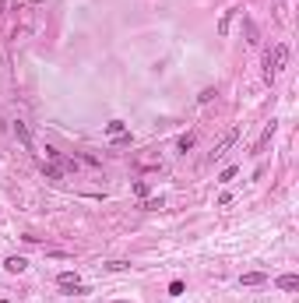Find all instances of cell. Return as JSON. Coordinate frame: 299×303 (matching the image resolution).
<instances>
[{"mask_svg": "<svg viewBox=\"0 0 299 303\" xmlns=\"http://www.w3.org/2000/svg\"><path fill=\"white\" fill-rule=\"evenodd\" d=\"M275 285L285 289V293H292V289H299V275H281V279H275Z\"/></svg>", "mask_w": 299, "mask_h": 303, "instance_id": "cell-5", "label": "cell"}, {"mask_svg": "<svg viewBox=\"0 0 299 303\" xmlns=\"http://www.w3.org/2000/svg\"><path fill=\"white\" fill-rule=\"evenodd\" d=\"M42 173H46L50 180H60V176H64V170H60V166H53V162H46V159H42Z\"/></svg>", "mask_w": 299, "mask_h": 303, "instance_id": "cell-9", "label": "cell"}, {"mask_svg": "<svg viewBox=\"0 0 299 303\" xmlns=\"http://www.w3.org/2000/svg\"><path fill=\"white\" fill-rule=\"evenodd\" d=\"M229 21H232V11L222 14V21H218V36H226V32H229Z\"/></svg>", "mask_w": 299, "mask_h": 303, "instance_id": "cell-13", "label": "cell"}, {"mask_svg": "<svg viewBox=\"0 0 299 303\" xmlns=\"http://www.w3.org/2000/svg\"><path fill=\"white\" fill-rule=\"evenodd\" d=\"M0 303H4V300H0Z\"/></svg>", "mask_w": 299, "mask_h": 303, "instance_id": "cell-19", "label": "cell"}, {"mask_svg": "<svg viewBox=\"0 0 299 303\" xmlns=\"http://www.w3.org/2000/svg\"><path fill=\"white\" fill-rule=\"evenodd\" d=\"M141 208H144V211H158V208H162V198H144Z\"/></svg>", "mask_w": 299, "mask_h": 303, "instance_id": "cell-12", "label": "cell"}, {"mask_svg": "<svg viewBox=\"0 0 299 303\" xmlns=\"http://www.w3.org/2000/svg\"><path fill=\"white\" fill-rule=\"evenodd\" d=\"M285 60H289V46H285V42H275L271 53H267V81L275 78V71L285 67Z\"/></svg>", "mask_w": 299, "mask_h": 303, "instance_id": "cell-1", "label": "cell"}, {"mask_svg": "<svg viewBox=\"0 0 299 303\" xmlns=\"http://www.w3.org/2000/svg\"><path fill=\"white\" fill-rule=\"evenodd\" d=\"M239 282H243V285H261V282H267V275H264V271H246Z\"/></svg>", "mask_w": 299, "mask_h": 303, "instance_id": "cell-8", "label": "cell"}, {"mask_svg": "<svg viewBox=\"0 0 299 303\" xmlns=\"http://www.w3.org/2000/svg\"><path fill=\"white\" fill-rule=\"evenodd\" d=\"M32 4H42V0H32Z\"/></svg>", "mask_w": 299, "mask_h": 303, "instance_id": "cell-18", "label": "cell"}, {"mask_svg": "<svg viewBox=\"0 0 299 303\" xmlns=\"http://www.w3.org/2000/svg\"><path fill=\"white\" fill-rule=\"evenodd\" d=\"M176 148H179V152H183V155H187V152L193 148V134H183V138L176 141Z\"/></svg>", "mask_w": 299, "mask_h": 303, "instance_id": "cell-11", "label": "cell"}, {"mask_svg": "<svg viewBox=\"0 0 299 303\" xmlns=\"http://www.w3.org/2000/svg\"><path fill=\"white\" fill-rule=\"evenodd\" d=\"M106 268H109V271H123V268H130V265H127V261H109Z\"/></svg>", "mask_w": 299, "mask_h": 303, "instance_id": "cell-16", "label": "cell"}, {"mask_svg": "<svg viewBox=\"0 0 299 303\" xmlns=\"http://www.w3.org/2000/svg\"><path fill=\"white\" fill-rule=\"evenodd\" d=\"M197 99H201V102H211V99H215V88H204V92H201Z\"/></svg>", "mask_w": 299, "mask_h": 303, "instance_id": "cell-17", "label": "cell"}, {"mask_svg": "<svg viewBox=\"0 0 299 303\" xmlns=\"http://www.w3.org/2000/svg\"><path fill=\"white\" fill-rule=\"evenodd\" d=\"M14 138H18V141H21L28 152H32V134H28V127L21 124V120H14Z\"/></svg>", "mask_w": 299, "mask_h": 303, "instance_id": "cell-4", "label": "cell"}, {"mask_svg": "<svg viewBox=\"0 0 299 303\" xmlns=\"http://www.w3.org/2000/svg\"><path fill=\"white\" fill-rule=\"evenodd\" d=\"M236 173H239L236 166H229V170H222V176H218V180H222V184H229V180H236Z\"/></svg>", "mask_w": 299, "mask_h": 303, "instance_id": "cell-15", "label": "cell"}, {"mask_svg": "<svg viewBox=\"0 0 299 303\" xmlns=\"http://www.w3.org/2000/svg\"><path fill=\"white\" fill-rule=\"evenodd\" d=\"M275 131H278V120H271V124L264 127V134H261V141L253 145V155H261V152H264L267 145H271V138H275Z\"/></svg>", "mask_w": 299, "mask_h": 303, "instance_id": "cell-3", "label": "cell"}, {"mask_svg": "<svg viewBox=\"0 0 299 303\" xmlns=\"http://www.w3.org/2000/svg\"><path fill=\"white\" fill-rule=\"evenodd\" d=\"M106 134H109V138H123L127 124H123V120H113V124H106Z\"/></svg>", "mask_w": 299, "mask_h": 303, "instance_id": "cell-6", "label": "cell"}, {"mask_svg": "<svg viewBox=\"0 0 299 303\" xmlns=\"http://www.w3.org/2000/svg\"><path fill=\"white\" fill-rule=\"evenodd\" d=\"M134 194H138L141 201L148 198V184H144V180H134Z\"/></svg>", "mask_w": 299, "mask_h": 303, "instance_id": "cell-14", "label": "cell"}, {"mask_svg": "<svg viewBox=\"0 0 299 303\" xmlns=\"http://www.w3.org/2000/svg\"><path fill=\"white\" fill-rule=\"evenodd\" d=\"M4 268H7V271H25V268H28V261L14 254V257H7V261H4Z\"/></svg>", "mask_w": 299, "mask_h": 303, "instance_id": "cell-7", "label": "cell"}, {"mask_svg": "<svg viewBox=\"0 0 299 303\" xmlns=\"http://www.w3.org/2000/svg\"><path fill=\"white\" fill-rule=\"evenodd\" d=\"M236 138H239V127H232L229 134H226V138H222L218 145H215V152H211V159H222V155H226V152L236 145Z\"/></svg>", "mask_w": 299, "mask_h": 303, "instance_id": "cell-2", "label": "cell"}, {"mask_svg": "<svg viewBox=\"0 0 299 303\" xmlns=\"http://www.w3.org/2000/svg\"><path fill=\"white\" fill-rule=\"evenodd\" d=\"M243 28H246V42H257V39H261V32H257V25H253L250 18L243 21Z\"/></svg>", "mask_w": 299, "mask_h": 303, "instance_id": "cell-10", "label": "cell"}]
</instances>
